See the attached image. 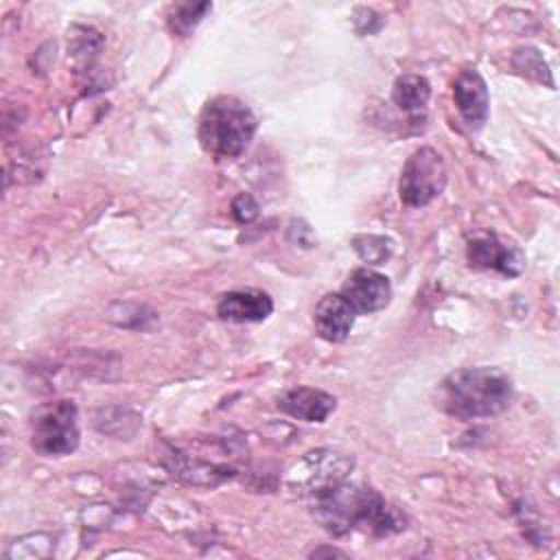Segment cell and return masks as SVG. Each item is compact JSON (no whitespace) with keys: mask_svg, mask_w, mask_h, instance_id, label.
Wrapping results in <instances>:
<instances>
[{"mask_svg":"<svg viewBox=\"0 0 560 560\" xmlns=\"http://www.w3.org/2000/svg\"><path fill=\"white\" fill-rule=\"evenodd\" d=\"M313 516L332 536L370 532L389 536L405 529V516L374 488L337 481L315 492Z\"/></svg>","mask_w":560,"mask_h":560,"instance_id":"6da1fadb","label":"cell"},{"mask_svg":"<svg viewBox=\"0 0 560 560\" xmlns=\"http://www.w3.org/2000/svg\"><path fill=\"white\" fill-rule=\"evenodd\" d=\"M514 387L499 368H462L444 376L435 389V405L451 418L477 420L505 411Z\"/></svg>","mask_w":560,"mask_h":560,"instance_id":"7a4b0ae2","label":"cell"},{"mask_svg":"<svg viewBox=\"0 0 560 560\" xmlns=\"http://www.w3.org/2000/svg\"><path fill=\"white\" fill-rule=\"evenodd\" d=\"M258 120L254 112L236 96L219 94L210 98L197 125V140L206 153L217 160H234L254 140Z\"/></svg>","mask_w":560,"mask_h":560,"instance_id":"3957f363","label":"cell"},{"mask_svg":"<svg viewBox=\"0 0 560 560\" xmlns=\"http://www.w3.org/2000/svg\"><path fill=\"white\" fill-rule=\"evenodd\" d=\"M31 446L44 457H63L79 446V411L68 398L37 405L28 420Z\"/></svg>","mask_w":560,"mask_h":560,"instance_id":"277c9868","label":"cell"},{"mask_svg":"<svg viewBox=\"0 0 560 560\" xmlns=\"http://www.w3.org/2000/svg\"><path fill=\"white\" fill-rule=\"evenodd\" d=\"M444 186H446V166L442 155L431 147L416 149L407 158L400 171V179H398L400 201L409 208H424L442 195Z\"/></svg>","mask_w":560,"mask_h":560,"instance_id":"5b68a950","label":"cell"},{"mask_svg":"<svg viewBox=\"0 0 560 560\" xmlns=\"http://www.w3.org/2000/svg\"><path fill=\"white\" fill-rule=\"evenodd\" d=\"M466 258L472 269H490L508 278L521 276L525 269L523 252L497 234L472 238L466 247Z\"/></svg>","mask_w":560,"mask_h":560,"instance_id":"8992f818","label":"cell"},{"mask_svg":"<svg viewBox=\"0 0 560 560\" xmlns=\"http://www.w3.org/2000/svg\"><path fill=\"white\" fill-rule=\"evenodd\" d=\"M352 468V459L335 451H313L308 453L295 468L289 472V483L298 488H306V492L315 494L322 488H328L346 477Z\"/></svg>","mask_w":560,"mask_h":560,"instance_id":"52a82bcc","label":"cell"},{"mask_svg":"<svg viewBox=\"0 0 560 560\" xmlns=\"http://www.w3.org/2000/svg\"><path fill=\"white\" fill-rule=\"evenodd\" d=\"M339 293L346 298L357 315L376 313L392 302L389 278L370 267L352 269Z\"/></svg>","mask_w":560,"mask_h":560,"instance_id":"ba28073f","label":"cell"},{"mask_svg":"<svg viewBox=\"0 0 560 560\" xmlns=\"http://www.w3.org/2000/svg\"><path fill=\"white\" fill-rule=\"evenodd\" d=\"M453 101L468 127H483L490 112V96L488 85L477 70H464L457 74L453 83Z\"/></svg>","mask_w":560,"mask_h":560,"instance_id":"9c48e42d","label":"cell"},{"mask_svg":"<svg viewBox=\"0 0 560 560\" xmlns=\"http://www.w3.org/2000/svg\"><path fill=\"white\" fill-rule=\"evenodd\" d=\"M337 407V398L317 387H291L278 398V409L295 420L324 422Z\"/></svg>","mask_w":560,"mask_h":560,"instance_id":"30bf717a","label":"cell"},{"mask_svg":"<svg viewBox=\"0 0 560 560\" xmlns=\"http://www.w3.org/2000/svg\"><path fill=\"white\" fill-rule=\"evenodd\" d=\"M354 317H357L354 308L346 302L341 293H326L315 304V311H313V324L317 335L330 343H339L350 335L354 326Z\"/></svg>","mask_w":560,"mask_h":560,"instance_id":"8fae6325","label":"cell"},{"mask_svg":"<svg viewBox=\"0 0 560 560\" xmlns=\"http://www.w3.org/2000/svg\"><path fill=\"white\" fill-rule=\"evenodd\" d=\"M273 313V300L265 291L238 289L228 291L217 302V315L223 322H262Z\"/></svg>","mask_w":560,"mask_h":560,"instance_id":"7c38bea8","label":"cell"},{"mask_svg":"<svg viewBox=\"0 0 560 560\" xmlns=\"http://www.w3.org/2000/svg\"><path fill=\"white\" fill-rule=\"evenodd\" d=\"M168 468L173 470V475L182 477L184 481H188L192 486H210V488L234 475L232 468L217 466V464H210V462H201V459H195L192 455H186V453H179V451H173Z\"/></svg>","mask_w":560,"mask_h":560,"instance_id":"4fadbf2b","label":"cell"},{"mask_svg":"<svg viewBox=\"0 0 560 560\" xmlns=\"http://www.w3.org/2000/svg\"><path fill=\"white\" fill-rule=\"evenodd\" d=\"M431 85L422 74H400L392 88V101L398 109L416 116L427 109Z\"/></svg>","mask_w":560,"mask_h":560,"instance_id":"5bb4252c","label":"cell"},{"mask_svg":"<svg viewBox=\"0 0 560 560\" xmlns=\"http://www.w3.org/2000/svg\"><path fill=\"white\" fill-rule=\"evenodd\" d=\"M210 9H212L210 2H177L171 7V11L166 15V24L173 35L186 37L203 20V15Z\"/></svg>","mask_w":560,"mask_h":560,"instance_id":"9a60e30c","label":"cell"},{"mask_svg":"<svg viewBox=\"0 0 560 560\" xmlns=\"http://www.w3.org/2000/svg\"><path fill=\"white\" fill-rule=\"evenodd\" d=\"M512 66L516 72L538 81V83H545L549 88H553V79H551V70L542 57V52L538 48H532V46H523L518 48L514 55H512Z\"/></svg>","mask_w":560,"mask_h":560,"instance_id":"2e32d148","label":"cell"},{"mask_svg":"<svg viewBox=\"0 0 560 560\" xmlns=\"http://www.w3.org/2000/svg\"><path fill=\"white\" fill-rule=\"evenodd\" d=\"M352 247L368 265H383L394 249L392 241L378 234H359L352 238Z\"/></svg>","mask_w":560,"mask_h":560,"instance_id":"e0dca14e","label":"cell"},{"mask_svg":"<svg viewBox=\"0 0 560 560\" xmlns=\"http://www.w3.org/2000/svg\"><path fill=\"white\" fill-rule=\"evenodd\" d=\"M260 212V206L258 201L249 195V192H238L234 199H232V217L238 221V223H249L258 217Z\"/></svg>","mask_w":560,"mask_h":560,"instance_id":"ac0fdd59","label":"cell"}]
</instances>
